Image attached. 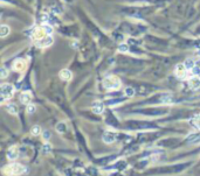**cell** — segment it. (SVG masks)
<instances>
[{"mask_svg": "<svg viewBox=\"0 0 200 176\" xmlns=\"http://www.w3.org/2000/svg\"><path fill=\"white\" fill-rule=\"evenodd\" d=\"M187 70L186 66L184 63H179V64L176 66V69H174V75H176V77H178L180 79H184L187 77Z\"/></svg>", "mask_w": 200, "mask_h": 176, "instance_id": "obj_5", "label": "cell"}, {"mask_svg": "<svg viewBox=\"0 0 200 176\" xmlns=\"http://www.w3.org/2000/svg\"><path fill=\"white\" fill-rule=\"evenodd\" d=\"M42 139L43 140H46V141H48L49 139H50V137H52V134H50V132L48 130H45V131H42Z\"/></svg>", "mask_w": 200, "mask_h": 176, "instance_id": "obj_24", "label": "cell"}, {"mask_svg": "<svg viewBox=\"0 0 200 176\" xmlns=\"http://www.w3.org/2000/svg\"><path fill=\"white\" fill-rule=\"evenodd\" d=\"M9 32H11V28L7 25H1L0 26V36L1 38H6L7 35H9Z\"/></svg>", "mask_w": 200, "mask_h": 176, "instance_id": "obj_15", "label": "cell"}, {"mask_svg": "<svg viewBox=\"0 0 200 176\" xmlns=\"http://www.w3.org/2000/svg\"><path fill=\"white\" fill-rule=\"evenodd\" d=\"M56 131L59 132V133H65L67 131V125H66V123H59V124H56Z\"/></svg>", "mask_w": 200, "mask_h": 176, "instance_id": "obj_19", "label": "cell"}, {"mask_svg": "<svg viewBox=\"0 0 200 176\" xmlns=\"http://www.w3.org/2000/svg\"><path fill=\"white\" fill-rule=\"evenodd\" d=\"M124 93H125V95H127L128 97H133V96H135V93H136V92H135V89H133V88H131V86H128V88H125V90H124Z\"/></svg>", "mask_w": 200, "mask_h": 176, "instance_id": "obj_22", "label": "cell"}, {"mask_svg": "<svg viewBox=\"0 0 200 176\" xmlns=\"http://www.w3.org/2000/svg\"><path fill=\"white\" fill-rule=\"evenodd\" d=\"M0 75H1V78H6L8 76V70H7L6 66H1V70H0Z\"/></svg>", "mask_w": 200, "mask_h": 176, "instance_id": "obj_27", "label": "cell"}, {"mask_svg": "<svg viewBox=\"0 0 200 176\" xmlns=\"http://www.w3.org/2000/svg\"><path fill=\"white\" fill-rule=\"evenodd\" d=\"M26 111H27V113H29V114H33L34 112L36 111V107H35V105H33V104H28L26 107Z\"/></svg>", "mask_w": 200, "mask_h": 176, "instance_id": "obj_25", "label": "cell"}, {"mask_svg": "<svg viewBox=\"0 0 200 176\" xmlns=\"http://www.w3.org/2000/svg\"><path fill=\"white\" fill-rule=\"evenodd\" d=\"M120 84H122L120 79L115 75H109L103 79V86L107 90H117L120 88Z\"/></svg>", "mask_w": 200, "mask_h": 176, "instance_id": "obj_2", "label": "cell"}, {"mask_svg": "<svg viewBox=\"0 0 200 176\" xmlns=\"http://www.w3.org/2000/svg\"><path fill=\"white\" fill-rule=\"evenodd\" d=\"M188 85H190V88H191L192 90H198V89H200V77L193 76L192 78H190Z\"/></svg>", "mask_w": 200, "mask_h": 176, "instance_id": "obj_11", "label": "cell"}, {"mask_svg": "<svg viewBox=\"0 0 200 176\" xmlns=\"http://www.w3.org/2000/svg\"><path fill=\"white\" fill-rule=\"evenodd\" d=\"M1 102L4 103L6 99H9V98L13 97L14 95V91H15V89H14V86L12 84H9V83H4V84H1Z\"/></svg>", "mask_w": 200, "mask_h": 176, "instance_id": "obj_3", "label": "cell"}, {"mask_svg": "<svg viewBox=\"0 0 200 176\" xmlns=\"http://www.w3.org/2000/svg\"><path fill=\"white\" fill-rule=\"evenodd\" d=\"M6 109H7V111L9 112L11 114H17L18 113V107H17V105H14V104H8L6 106Z\"/></svg>", "mask_w": 200, "mask_h": 176, "instance_id": "obj_20", "label": "cell"}, {"mask_svg": "<svg viewBox=\"0 0 200 176\" xmlns=\"http://www.w3.org/2000/svg\"><path fill=\"white\" fill-rule=\"evenodd\" d=\"M32 40H33V42H38V41H40L42 40L45 36H47L46 32H45V29H43V27L40 26V27H36V28H34L33 32H32Z\"/></svg>", "mask_w": 200, "mask_h": 176, "instance_id": "obj_4", "label": "cell"}, {"mask_svg": "<svg viewBox=\"0 0 200 176\" xmlns=\"http://www.w3.org/2000/svg\"><path fill=\"white\" fill-rule=\"evenodd\" d=\"M59 76H60V78L62 81H65V82H69L70 79L73 78V72L70 71L69 69H62L59 74Z\"/></svg>", "mask_w": 200, "mask_h": 176, "instance_id": "obj_9", "label": "cell"}, {"mask_svg": "<svg viewBox=\"0 0 200 176\" xmlns=\"http://www.w3.org/2000/svg\"><path fill=\"white\" fill-rule=\"evenodd\" d=\"M115 140H116V135L111 133V132H106L104 134H103V141L106 142V144L110 145L115 142Z\"/></svg>", "mask_w": 200, "mask_h": 176, "instance_id": "obj_13", "label": "cell"}, {"mask_svg": "<svg viewBox=\"0 0 200 176\" xmlns=\"http://www.w3.org/2000/svg\"><path fill=\"white\" fill-rule=\"evenodd\" d=\"M118 52H122V54H125V52H129V46L127 43H120L118 46Z\"/></svg>", "mask_w": 200, "mask_h": 176, "instance_id": "obj_23", "label": "cell"}, {"mask_svg": "<svg viewBox=\"0 0 200 176\" xmlns=\"http://www.w3.org/2000/svg\"><path fill=\"white\" fill-rule=\"evenodd\" d=\"M32 99H33V96H32V93L29 91H24L20 95V102L22 104H25V105L31 104Z\"/></svg>", "mask_w": 200, "mask_h": 176, "instance_id": "obj_8", "label": "cell"}, {"mask_svg": "<svg viewBox=\"0 0 200 176\" xmlns=\"http://www.w3.org/2000/svg\"><path fill=\"white\" fill-rule=\"evenodd\" d=\"M2 173L7 176L11 175H21L24 173H26V167H24L20 163H12V164H7L2 168Z\"/></svg>", "mask_w": 200, "mask_h": 176, "instance_id": "obj_1", "label": "cell"}, {"mask_svg": "<svg viewBox=\"0 0 200 176\" xmlns=\"http://www.w3.org/2000/svg\"><path fill=\"white\" fill-rule=\"evenodd\" d=\"M42 27H43V29H45V32H46L47 35H52V34H53L54 29H53V27L50 26L49 23H43Z\"/></svg>", "mask_w": 200, "mask_h": 176, "instance_id": "obj_21", "label": "cell"}, {"mask_svg": "<svg viewBox=\"0 0 200 176\" xmlns=\"http://www.w3.org/2000/svg\"><path fill=\"white\" fill-rule=\"evenodd\" d=\"M18 154H19V152H18L17 146H12L9 149L7 150V159L8 160H15L18 157Z\"/></svg>", "mask_w": 200, "mask_h": 176, "instance_id": "obj_12", "label": "cell"}, {"mask_svg": "<svg viewBox=\"0 0 200 176\" xmlns=\"http://www.w3.org/2000/svg\"><path fill=\"white\" fill-rule=\"evenodd\" d=\"M31 134H32L33 137H38V135L42 134V130H41L40 126H39V125H34L33 127L31 128Z\"/></svg>", "mask_w": 200, "mask_h": 176, "instance_id": "obj_16", "label": "cell"}, {"mask_svg": "<svg viewBox=\"0 0 200 176\" xmlns=\"http://www.w3.org/2000/svg\"><path fill=\"white\" fill-rule=\"evenodd\" d=\"M103 111H104V106L102 104H95L93 106V112L96 114H101L103 113Z\"/></svg>", "mask_w": 200, "mask_h": 176, "instance_id": "obj_18", "label": "cell"}, {"mask_svg": "<svg viewBox=\"0 0 200 176\" xmlns=\"http://www.w3.org/2000/svg\"><path fill=\"white\" fill-rule=\"evenodd\" d=\"M190 124L193 126L194 128L200 130V114H197L190 119Z\"/></svg>", "mask_w": 200, "mask_h": 176, "instance_id": "obj_14", "label": "cell"}, {"mask_svg": "<svg viewBox=\"0 0 200 176\" xmlns=\"http://www.w3.org/2000/svg\"><path fill=\"white\" fill-rule=\"evenodd\" d=\"M26 65H27V63H26V61H25V59H15V61H14L13 69L17 72H22V71H25Z\"/></svg>", "mask_w": 200, "mask_h": 176, "instance_id": "obj_7", "label": "cell"}, {"mask_svg": "<svg viewBox=\"0 0 200 176\" xmlns=\"http://www.w3.org/2000/svg\"><path fill=\"white\" fill-rule=\"evenodd\" d=\"M42 152L45 153V154H48V153H50L52 152V145L50 144H45L43 145V147H42Z\"/></svg>", "mask_w": 200, "mask_h": 176, "instance_id": "obj_26", "label": "cell"}, {"mask_svg": "<svg viewBox=\"0 0 200 176\" xmlns=\"http://www.w3.org/2000/svg\"><path fill=\"white\" fill-rule=\"evenodd\" d=\"M184 64H185V66H186L187 70H188V71H191L194 66H195V62H194L193 59H187L186 61L184 62Z\"/></svg>", "mask_w": 200, "mask_h": 176, "instance_id": "obj_17", "label": "cell"}, {"mask_svg": "<svg viewBox=\"0 0 200 176\" xmlns=\"http://www.w3.org/2000/svg\"><path fill=\"white\" fill-rule=\"evenodd\" d=\"M186 140H187V144H190V145L199 144L200 142V132L191 133V134L186 138Z\"/></svg>", "mask_w": 200, "mask_h": 176, "instance_id": "obj_10", "label": "cell"}, {"mask_svg": "<svg viewBox=\"0 0 200 176\" xmlns=\"http://www.w3.org/2000/svg\"><path fill=\"white\" fill-rule=\"evenodd\" d=\"M53 43H54V39H53L52 35H47V36H45L42 40L38 41V42H35V45H36L38 47H40V48H47V47H50Z\"/></svg>", "mask_w": 200, "mask_h": 176, "instance_id": "obj_6", "label": "cell"}]
</instances>
